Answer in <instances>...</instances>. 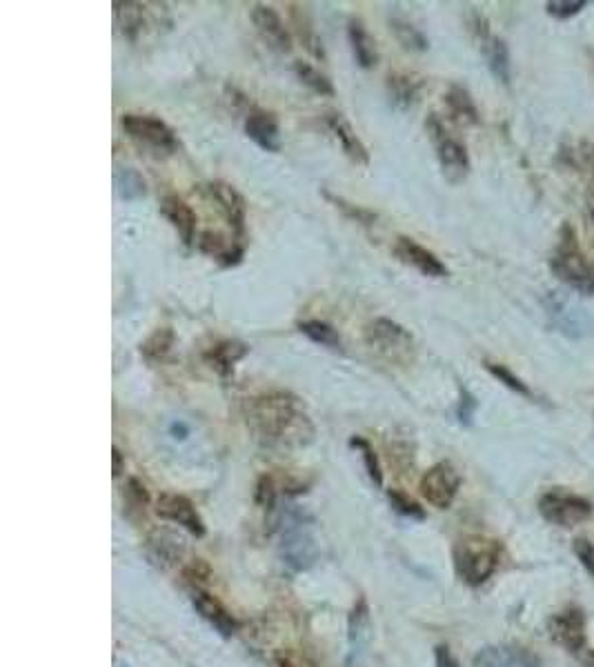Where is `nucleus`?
<instances>
[{
  "mask_svg": "<svg viewBox=\"0 0 594 667\" xmlns=\"http://www.w3.org/2000/svg\"><path fill=\"white\" fill-rule=\"evenodd\" d=\"M245 421L265 450L292 452L314 441V423L303 398L287 390L263 392L245 405Z\"/></svg>",
  "mask_w": 594,
  "mask_h": 667,
  "instance_id": "nucleus-1",
  "label": "nucleus"
},
{
  "mask_svg": "<svg viewBox=\"0 0 594 667\" xmlns=\"http://www.w3.org/2000/svg\"><path fill=\"white\" fill-rule=\"evenodd\" d=\"M550 270L570 290L579 294H594V263L583 254L577 243V234L568 223L561 227L557 250L550 258Z\"/></svg>",
  "mask_w": 594,
  "mask_h": 667,
  "instance_id": "nucleus-2",
  "label": "nucleus"
},
{
  "mask_svg": "<svg viewBox=\"0 0 594 667\" xmlns=\"http://www.w3.org/2000/svg\"><path fill=\"white\" fill-rule=\"evenodd\" d=\"M501 563V543L485 536H468L454 545V570L470 587L490 581Z\"/></svg>",
  "mask_w": 594,
  "mask_h": 667,
  "instance_id": "nucleus-3",
  "label": "nucleus"
},
{
  "mask_svg": "<svg viewBox=\"0 0 594 667\" xmlns=\"http://www.w3.org/2000/svg\"><path fill=\"white\" fill-rule=\"evenodd\" d=\"M365 345L392 365H410L417 356L414 336L392 318H374L365 325Z\"/></svg>",
  "mask_w": 594,
  "mask_h": 667,
  "instance_id": "nucleus-4",
  "label": "nucleus"
},
{
  "mask_svg": "<svg viewBox=\"0 0 594 667\" xmlns=\"http://www.w3.org/2000/svg\"><path fill=\"white\" fill-rule=\"evenodd\" d=\"M121 127L136 145L150 149L156 156H174L181 149V141L174 129L158 116L134 112L123 114Z\"/></svg>",
  "mask_w": 594,
  "mask_h": 667,
  "instance_id": "nucleus-5",
  "label": "nucleus"
},
{
  "mask_svg": "<svg viewBox=\"0 0 594 667\" xmlns=\"http://www.w3.org/2000/svg\"><path fill=\"white\" fill-rule=\"evenodd\" d=\"M537 507L543 519L552 525L563 527V530L588 523L594 516V505L586 496L574 494L566 490V487H552V490L543 492L539 496Z\"/></svg>",
  "mask_w": 594,
  "mask_h": 667,
  "instance_id": "nucleus-6",
  "label": "nucleus"
},
{
  "mask_svg": "<svg viewBox=\"0 0 594 667\" xmlns=\"http://www.w3.org/2000/svg\"><path fill=\"white\" fill-rule=\"evenodd\" d=\"M425 129H428L434 149H437V158H439L445 181H450L454 185L465 181L470 174V154H468V149H465V145L459 141V138H454L448 129H445L443 121L437 114L428 116V121H425Z\"/></svg>",
  "mask_w": 594,
  "mask_h": 667,
  "instance_id": "nucleus-7",
  "label": "nucleus"
},
{
  "mask_svg": "<svg viewBox=\"0 0 594 667\" xmlns=\"http://www.w3.org/2000/svg\"><path fill=\"white\" fill-rule=\"evenodd\" d=\"M543 307H546L554 330L563 336L579 341V338H586L594 332V318L588 314L586 307L574 303L566 294L550 292L543 298Z\"/></svg>",
  "mask_w": 594,
  "mask_h": 667,
  "instance_id": "nucleus-8",
  "label": "nucleus"
},
{
  "mask_svg": "<svg viewBox=\"0 0 594 667\" xmlns=\"http://www.w3.org/2000/svg\"><path fill=\"white\" fill-rule=\"evenodd\" d=\"M548 636L554 645L563 647L570 654H579L588 645V621L586 612L577 605H568L548 619Z\"/></svg>",
  "mask_w": 594,
  "mask_h": 667,
  "instance_id": "nucleus-9",
  "label": "nucleus"
},
{
  "mask_svg": "<svg viewBox=\"0 0 594 667\" xmlns=\"http://www.w3.org/2000/svg\"><path fill=\"white\" fill-rule=\"evenodd\" d=\"M419 490L423 499L432 507H437V510H448L461 490V476L457 472V467L448 461L432 465L430 470L421 476Z\"/></svg>",
  "mask_w": 594,
  "mask_h": 667,
  "instance_id": "nucleus-10",
  "label": "nucleus"
},
{
  "mask_svg": "<svg viewBox=\"0 0 594 667\" xmlns=\"http://www.w3.org/2000/svg\"><path fill=\"white\" fill-rule=\"evenodd\" d=\"M205 194L212 203H216L219 212L227 221V225L232 227V236L236 241L243 243L245 241V230H247V201L245 196L236 189L234 185L225 183V181H212L207 183Z\"/></svg>",
  "mask_w": 594,
  "mask_h": 667,
  "instance_id": "nucleus-11",
  "label": "nucleus"
},
{
  "mask_svg": "<svg viewBox=\"0 0 594 667\" xmlns=\"http://www.w3.org/2000/svg\"><path fill=\"white\" fill-rule=\"evenodd\" d=\"M474 36H477L479 41V49L485 58V63H488V69L492 72V76L497 78L499 83L503 85H510V78H512V65H510V49L506 45L503 38H499L497 34L490 32L488 21L481 16H474Z\"/></svg>",
  "mask_w": 594,
  "mask_h": 667,
  "instance_id": "nucleus-12",
  "label": "nucleus"
},
{
  "mask_svg": "<svg viewBox=\"0 0 594 667\" xmlns=\"http://www.w3.org/2000/svg\"><path fill=\"white\" fill-rule=\"evenodd\" d=\"M156 514L161 516L163 521L181 525L183 530H187L192 536H196V539L205 536V523L201 519V514H198L196 505L183 494L163 492L156 499Z\"/></svg>",
  "mask_w": 594,
  "mask_h": 667,
  "instance_id": "nucleus-13",
  "label": "nucleus"
},
{
  "mask_svg": "<svg viewBox=\"0 0 594 667\" xmlns=\"http://www.w3.org/2000/svg\"><path fill=\"white\" fill-rule=\"evenodd\" d=\"M252 23L256 27V32H259L261 41L272 49L276 54H287L292 49V34L290 29H287L285 21L281 18V14L276 12L274 7L270 5H254L252 7Z\"/></svg>",
  "mask_w": 594,
  "mask_h": 667,
  "instance_id": "nucleus-14",
  "label": "nucleus"
},
{
  "mask_svg": "<svg viewBox=\"0 0 594 667\" xmlns=\"http://www.w3.org/2000/svg\"><path fill=\"white\" fill-rule=\"evenodd\" d=\"M394 256L399 258L401 263L414 267V270L421 272L428 278H445L448 276V267L441 263V258L430 252L428 247L419 245L414 238L410 236H399L394 241Z\"/></svg>",
  "mask_w": 594,
  "mask_h": 667,
  "instance_id": "nucleus-15",
  "label": "nucleus"
},
{
  "mask_svg": "<svg viewBox=\"0 0 594 667\" xmlns=\"http://www.w3.org/2000/svg\"><path fill=\"white\" fill-rule=\"evenodd\" d=\"M472 667H541V659L523 645H488L474 654Z\"/></svg>",
  "mask_w": 594,
  "mask_h": 667,
  "instance_id": "nucleus-16",
  "label": "nucleus"
},
{
  "mask_svg": "<svg viewBox=\"0 0 594 667\" xmlns=\"http://www.w3.org/2000/svg\"><path fill=\"white\" fill-rule=\"evenodd\" d=\"M245 134L250 141L259 145L263 152L276 154L281 149L279 118L263 107H250V112L245 116Z\"/></svg>",
  "mask_w": 594,
  "mask_h": 667,
  "instance_id": "nucleus-17",
  "label": "nucleus"
},
{
  "mask_svg": "<svg viewBox=\"0 0 594 667\" xmlns=\"http://www.w3.org/2000/svg\"><path fill=\"white\" fill-rule=\"evenodd\" d=\"M325 127L330 129V134L336 138V143L343 149V154L350 158L354 165L368 167L370 165V152L365 143L359 138V134L354 132L352 123L339 112H330L325 114Z\"/></svg>",
  "mask_w": 594,
  "mask_h": 667,
  "instance_id": "nucleus-18",
  "label": "nucleus"
},
{
  "mask_svg": "<svg viewBox=\"0 0 594 667\" xmlns=\"http://www.w3.org/2000/svg\"><path fill=\"white\" fill-rule=\"evenodd\" d=\"M192 605L194 610L203 616V619L210 623L216 632L225 639H230L236 632H239V623H236L234 616L225 610V605L214 599L210 592L201 590V587H194L192 590Z\"/></svg>",
  "mask_w": 594,
  "mask_h": 667,
  "instance_id": "nucleus-19",
  "label": "nucleus"
},
{
  "mask_svg": "<svg viewBox=\"0 0 594 667\" xmlns=\"http://www.w3.org/2000/svg\"><path fill=\"white\" fill-rule=\"evenodd\" d=\"M196 245H198V252L214 258V261L221 267L241 265L243 256H245V243H239L236 238L227 241L221 232H214V230H205L198 234Z\"/></svg>",
  "mask_w": 594,
  "mask_h": 667,
  "instance_id": "nucleus-20",
  "label": "nucleus"
},
{
  "mask_svg": "<svg viewBox=\"0 0 594 667\" xmlns=\"http://www.w3.org/2000/svg\"><path fill=\"white\" fill-rule=\"evenodd\" d=\"M147 554H150V559L156 565L174 567L176 563H181L185 556L183 536L170 530V527H156V530L147 536Z\"/></svg>",
  "mask_w": 594,
  "mask_h": 667,
  "instance_id": "nucleus-21",
  "label": "nucleus"
},
{
  "mask_svg": "<svg viewBox=\"0 0 594 667\" xmlns=\"http://www.w3.org/2000/svg\"><path fill=\"white\" fill-rule=\"evenodd\" d=\"M247 354H250V345L239 341V338H223V341L214 343L210 350L203 354V361L214 374H219L221 378H230L234 374L236 363H241Z\"/></svg>",
  "mask_w": 594,
  "mask_h": 667,
  "instance_id": "nucleus-22",
  "label": "nucleus"
},
{
  "mask_svg": "<svg viewBox=\"0 0 594 667\" xmlns=\"http://www.w3.org/2000/svg\"><path fill=\"white\" fill-rule=\"evenodd\" d=\"M161 214L167 218V223H170L178 238H181L183 245H194L196 241V225H198V218L194 209L187 205L181 196L178 194H165L163 201H161Z\"/></svg>",
  "mask_w": 594,
  "mask_h": 667,
  "instance_id": "nucleus-23",
  "label": "nucleus"
},
{
  "mask_svg": "<svg viewBox=\"0 0 594 667\" xmlns=\"http://www.w3.org/2000/svg\"><path fill=\"white\" fill-rule=\"evenodd\" d=\"M385 92L394 107L410 109L421 101L423 78L412 72H392L385 78Z\"/></svg>",
  "mask_w": 594,
  "mask_h": 667,
  "instance_id": "nucleus-24",
  "label": "nucleus"
},
{
  "mask_svg": "<svg viewBox=\"0 0 594 667\" xmlns=\"http://www.w3.org/2000/svg\"><path fill=\"white\" fill-rule=\"evenodd\" d=\"M348 41L352 47V56L359 67L374 69L379 65V47H376L374 36L368 32L361 18H350L348 23Z\"/></svg>",
  "mask_w": 594,
  "mask_h": 667,
  "instance_id": "nucleus-25",
  "label": "nucleus"
},
{
  "mask_svg": "<svg viewBox=\"0 0 594 667\" xmlns=\"http://www.w3.org/2000/svg\"><path fill=\"white\" fill-rule=\"evenodd\" d=\"M114 7V23L118 32L123 34L130 43H136L145 27V5L134 3V0H116Z\"/></svg>",
  "mask_w": 594,
  "mask_h": 667,
  "instance_id": "nucleus-26",
  "label": "nucleus"
},
{
  "mask_svg": "<svg viewBox=\"0 0 594 667\" xmlns=\"http://www.w3.org/2000/svg\"><path fill=\"white\" fill-rule=\"evenodd\" d=\"M445 107H448V114L450 118L457 125L463 127H470V125H479L481 116H479V109L474 105L470 92L461 85H452L448 92H445Z\"/></svg>",
  "mask_w": 594,
  "mask_h": 667,
  "instance_id": "nucleus-27",
  "label": "nucleus"
},
{
  "mask_svg": "<svg viewBox=\"0 0 594 667\" xmlns=\"http://www.w3.org/2000/svg\"><path fill=\"white\" fill-rule=\"evenodd\" d=\"M290 18H292V25H294V34L303 43V47L308 49V52L314 58L325 61V49H323V43H321V36L316 34V27L312 23V16H310L308 9L301 7V5H292Z\"/></svg>",
  "mask_w": 594,
  "mask_h": 667,
  "instance_id": "nucleus-28",
  "label": "nucleus"
},
{
  "mask_svg": "<svg viewBox=\"0 0 594 667\" xmlns=\"http://www.w3.org/2000/svg\"><path fill=\"white\" fill-rule=\"evenodd\" d=\"M176 343V334L172 327H158L141 343V356L147 363H161L170 356Z\"/></svg>",
  "mask_w": 594,
  "mask_h": 667,
  "instance_id": "nucleus-29",
  "label": "nucleus"
},
{
  "mask_svg": "<svg viewBox=\"0 0 594 667\" xmlns=\"http://www.w3.org/2000/svg\"><path fill=\"white\" fill-rule=\"evenodd\" d=\"M299 332L308 336L312 343L325 347V350L343 352V338L330 323L319 321V318H310V321L299 323Z\"/></svg>",
  "mask_w": 594,
  "mask_h": 667,
  "instance_id": "nucleus-30",
  "label": "nucleus"
},
{
  "mask_svg": "<svg viewBox=\"0 0 594 667\" xmlns=\"http://www.w3.org/2000/svg\"><path fill=\"white\" fill-rule=\"evenodd\" d=\"M390 29L396 41L403 49H408V52H425V49L430 47L428 36H425L417 25H412L408 18L403 16H392L390 18Z\"/></svg>",
  "mask_w": 594,
  "mask_h": 667,
  "instance_id": "nucleus-31",
  "label": "nucleus"
},
{
  "mask_svg": "<svg viewBox=\"0 0 594 667\" xmlns=\"http://www.w3.org/2000/svg\"><path fill=\"white\" fill-rule=\"evenodd\" d=\"M368 632H370V607L368 601L359 596V601L354 603L352 607V614H350V645H352V656L356 652H361V647L368 639Z\"/></svg>",
  "mask_w": 594,
  "mask_h": 667,
  "instance_id": "nucleus-32",
  "label": "nucleus"
},
{
  "mask_svg": "<svg viewBox=\"0 0 594 667\" xmlns=\"http://www.w3.org/2000/svg\"><path fill=\"white\" fill-rule=\"evenodd\" d=\"M294 74L296 78H299V81L305 85V87H310L314 94H321V96H334L336 94V87L334 83L330 81V76H325L321 69H316L314 65L310 63H305V61H296L294 63Z\"/></svg>",
  "mask_w": 594,
  "mask_h": 667,
  "instance_id": "nucleus-33",
  "label": "nucleus"
},
{
  "mask_svg": "<svg viewBox=\"0 0 594 667\" xmlns=\"http://www.w3.org/2000/svg\"><path fill=\"white\" fill-rule=\"evenodd\" d=\"M323 196L328 198V201H330L336 209H339V212H341L345 218H350V221H354V223H359V225H363V227H374L376 221H379V216H376L374 212H370V209H365V207H361V205H354V203H350V201H345L343 196H336V194L328 192V189H325Z\"/></svg>",
  "mask_w": 594,
  "mask_h": 667,
  "instance_id": "nucleus-34",
  "label": "nucleus"
},
{
  "mask_svg": "<svg viewBox=\"0 0 594 667\" xmlns=\"http://www.w3.org/2000/svg\"><path fill=\"white\" fill-rule=\"evenodd\" d=\"M350 445L356 447V450L361 452V459H363V465H365V472H368L370 481H372L376 487H383V470H381L379 456H376L374 447H372L368 441H365L363 436H352V438H350Z\"/></svg>",
  "mask_w": 594,
  "mask_h": 667,
  "instance_id": "nucleus-35",
  "label": "nucleus"
},
{
  "mask_svg": "<svg viewBox=\"0 0 594 667\" xmlns=\"http://www.w3.org/2000/svg\"><path fill=\"white\" fill-rule=\"evenodd\" d=\"M485 370H488L494 378H497L499 383H503L506 387H510L512 392H517L526 398H534V392L528 387V383H523V378H519L512 370H508L506 365L501 363H485Z\"/></svg>",
  "mask_w": 594,
  "mask_h": 667,
  "instance_id": "nucleus-36",
  "label": "nucleus"
},
{
  "mask_svg": "<svg viewBox=\"0 0 594 667\" xmlns=\"http://www.w3.org/2000/svg\"><path fill=\"white\" fill-rule=\"evenodd\" d=\"M123 501L127 507V516H132V512H145V507L150 505V492H147V487L138 481V479H130L123 490Z\"/></svg>",
  "mask_w": 594,
  "mask_h": 667,
  "instance_id": "nucleus-37",
  "label": "nucleus"
},
{
  "mask_svg": "<svg viewBox=\"0 0 594 667\" xmlns=\"http://www.w3.org/2000/svg\"><path fill=\"white\" fill-rule=\"evenodd\" d=\"M116 187H118V194L125 201H134V198H141L145 194V181L141 178V174L134 172V169H125L116 176Z\"/></svg>",
  "mask_w": 594,
  "mask_h": 667,
  "instance_id": "nucleus-38",
  "label": "nucleus"
},
{
  "mask_svg": "<svg viewBox=\"0 0 594 667\" xmlns=\"http://www.w3.org/2000/svg\"><path fill=\"white\" fill-rule=\"evenodd\" d=\"M388 499H390V505L394 507L396 512L403 514V516H410V519H425V512H423V507L410 499L408 494L401 492V490H390L388 492Z\"/></svg>",
  "mask_w": 594,
  "mask_h": 667,
  "instance_id": "nucleus-39",
  "label": "nucleus"
},
{
  "mask_svg": "<svg viewBox=\"0 0 594 667\" xmlns=\"http://www.w3.org/2000/svg\"><path fill=\"white\" fill-rule=\"evenodd\" d=\"M254 501L261 507V510H274L276 483L272 476H267V474L259 476V481H256V487H254Z\"/></svg>",
  "mask_w": 594,
  "mask_h": 667,
  "instance_id": "nucleus-40",
  "label": "nucleus"
},
{
  "mask_svg": "<svg viewBox=\"0 0 594 667\" xmlns=\"http://www.w3.org/2000/svg\"><path fill=\"white\" fill-rule=\"evenodd\" d=\"M572 552L583 565V570L594 576V541L588 539V536H579V539L572 541Z\"/></svg>",
  "mask_w": 594,
  "mask_h": 667,
  "instance_id": "nucleus-41",
  "label": "nucleus"
},
{
  "mask_svg": "<svg viewBox=\"0 0 594 667\" xmlns=\"http://www.w3.org/2000/svg\"><path fill=\"white\" fill-rule=\"evenodd\" d=\"M548 14L554 16V18H559V21H568V18L572 16H577L581 9H586L588 3L586 0H557V3H548Z\"/></svg>",
  "mask_w": 594,
  "mask_h": 667,
  "instance_id": "nucleus-42",
  "label": "nucleus"
},
{
  "mask_svg": "<svg viewBox=\"0 0 594 667\" xmlns=\"http://www.w3.org/2000/svg\"><path fill=\"white\" fill-rule=\"evenodd\" d=\"M474 410H477V398H474L468 390H465V387H461V401H459V407H457L459 421L468 425Z\"/></svg>",
  "mask_w": 594,
  "mask_h": 667,
  "instance_id": "nucleus-43",
  "label": "nucleus"
},
{
  "mask_svg": "<svg viewBox=\"0 0 594 667\" xmlns=\"http://www.w3.org/2000/svg\"><path fill=\"white\" fill-rule=\"evenodd\" d=\"M434 665H437V667H461V663L457 661V656L450 652L448 645H439L437 650H434Z\"/></svg>",
  "mask_w": 594,
  "mask_h": 667,
  "instance_id": "nucleus-44",
  "label": "nucleus"
},
{
  "mask_svg": "<svg viewBox=\"0 0 594 667\" xmlns=\"http://www.w3.org/2000/svg\"><path fill=\"white\" fill-rule=\"evenodd\" d=\"M112 474H114V479H118V476H121L125 472V456L123 452L118 450V447H114L112 450Z\"/></svg>",
  "mask_w": 594,
  "mask_h": 667,
  "instance_id": "nucleus-45",
  "label": "nucleus"
},
{
  "mask_svg": "<svg viewBox=\"0 0 594 667\" xmlns=\"http://www.w3.org/2000/svg\"><path fill=\"white\" fill-rule=\"evenodd\" d=\"M586 205H588V212H590V216L594 218V176H592L590 187H588V192H586Z\"/></svg>",
  "mask_w": 594,
  "mask_h": 667,
  "instance_id": "nucleus-46",
  "label": "nucleus"
}]
</instances>
